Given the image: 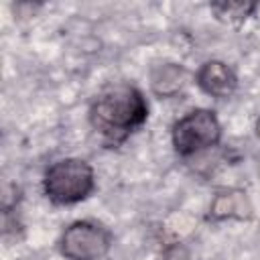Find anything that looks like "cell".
Returning a JSON list of instances; mask_svg holds the SVG:
<instances>
[{"label": "cell", "instance_id": "cell-6", "mask_svg": "<svg viewBox=\"0 0 260 260\" xmlns=\"http://www.w3.org/2000/svg\"><path fill=\"white\" fill-rule=\"evenodd\" d=\"M252 215V205L244 191L228 189L219 191L211 205H209V217L215 221L221 219H248Z\"/></svg>", "mask_w": 260, "mask_h": 260}, {"label": "cell", "instance_id": "cell-4", "mask_svg": "<svg viewBox=\"0 0 260 260\" xmlns=\"http://www.w3.org/2000/svg\"><path fill=\"white\" fill-rule=\"evenodd\" d=\"M112 246V234L95 221H73L59 238V252L67 260H102Z\"/></svg>", "mask_w": 260, "mask_h": 260}, {"label": "cell", "instance_id": "cell-9", "mask_svg": "<svg viewBox=\"0 0 260 260\" xmlns=\"http://www.w3.org/2000/svg\"><path fill=\"white\" fill-rule=\"evenodd\" d=\"M256 132H258V136H260V118H258V122H256Z\"/></svg>", "mask_w": 260, "mask_h": 260}, {"label": "cell", "instance_id": "cell-7", "mask_svg": "<svg viewBox=\"0 0 260 260\" xmlns=\"http://www.w3.org/2000/svg\"><path fill=\"white\" fill-rule=\"evenodd\" d=\"M187 71L177 63H158L150 69V87L160 98H173L187 85Z\"/></svg>", "mask_w": 260, "mask_h": 260}, {"label": "cell", "instance_id": "cell-1", "mask_svg": "<svg viewBox=\"0 0 260 260\" xmlns=\"http://www.w3.org/2000/svg\"><path fill=\"white\" fill-rule=\"evenodd\" d=\"M148 118L142 91L130 83L106 85L89 106V124L106 144L124 142Z\"/></svg>", "mask_w": 260, "mask_h": 260}, {"label": "cell", "instance_id": "cell-2", "mask_svg": "<svg viewBox=\"0 0 260 260\" xmlns=\"http://www.w3.org/2000/svg\"><path fill=\"white\" fill-rule=\"evenodd\" d=\"M95 187L93 169L83 158H61L53 162L43 177V189L49 201L71 205L89 197Z\"/></svg>", "mask_w": 260, "mask_h": 260}, {"label": "cell", "instance_id": "cell-8", "mask_svg": "<svg viewBox=\"0 0 260 260\" xmlns=\"http://www.w3.org/2000/svg\"><path fill=\"white\" fill-rule=\"evenodd\" d=\"M211 10L217 14V18L228 22H238L250 16L256 10V4L252 2H213Z\"/></svg>", "mask_w": 260, "mask_h": 260}, {"label": "cell", "instance_id": "cell-5", "mask_svg": "<svg viewBox=\"0 0 260 260\" xmlns=\"http://www.w3.org/2000/svg\"><path fill=\"white\" fill-rule=\"evenodd\" d=\"M197 85L211 98H217V100H225L230 98L236 87H238V77L234 73V69L223 63V61H205L197 75Z\"/></svg>", "mask_w": 260, "mask_h": 260}, {"label": "cell", "instance_id": "cell-3", "mask_svg": "<svg viewBox=\"0 0 260 260\" xmlns=\"http://www.w3.org/2000/svg\"><path fill=\"white\" fill-rule=\"evenodd\" d=\"M171 138L177 154L191 156L215 146L221 138V126L215 112L207 108H197L187 112L173 124Z\"/></svg>", "mask_w": 260, "mask_h": 260}]
</instances>
